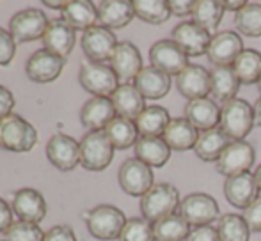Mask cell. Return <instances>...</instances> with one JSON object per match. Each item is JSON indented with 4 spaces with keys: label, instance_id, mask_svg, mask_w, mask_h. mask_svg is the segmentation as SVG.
I'll list each match as a JSON object with an SVG mask.
<instances>
[{
    "label": "cell",
    "instance_id": "6da1fadb",
    "mask_svg": "<svg viewBox=\"0 0 261 241\" xmlns=\"http://www.w3.org/2000/svg\"><path fill=\"white\" fill-rule=\"evenodd\" d=\"M254 108L242 98H233L220 107L219 128L231 140H245L254 128Z\"/></svg>",
    "mask_w": 261,
    "mask_h": 241
},
{
    "label": "cell",
    "instance_id": "7a4b0ae2",
    "mask_svg": "<svg viewBox=\"0 0 261 241\" xmlns=\"http://www.w3.org/2000/svg\"><path fill=\"white\" fill-rule=\"evenodd\" d=\"M179 192L171 183H156L146 195L141 197L142 218L155 224L165 217H171L179 207Z\"/></svg>",
    "mask_w": 261,
    "mask_h": 241
},
{
    "label": "cell",
    "instance_id": "3957f363",
    "mask_svg": "<svg viewBox=\"0 0 261 241\" xmlns=\"http://www.w3.org/2000/svg\"><path fill=\"white\" fill-rule=\"evenodd\" d=\"M82 217L91 236L101 241L119 239L121 231L126 224V217L123 211L110 204H100L93 209L84 211Z\"/></svg>",
    "mask_w": 261,
    "mask_h": 241
},
{
    "label": "cell",
    "instance_id": "277c9868",
    "mask_svg": "<svg viewBox=\"0 0 261 241\" xmlns=\"http://www.w3.org/2000/svg\"><path fill=\"white\" fill-rule=\"evenodd\" d=\"M38 142V131L21 115L11 114L0 123V145L13 153H27Z\"/></svg>",
    "mask_w": 261,
    "mask_h": 241
},
{
    "label": "cell",
    "instance_id": "5b68a950",
    "mask_svg": "<svg viewBox=\"0 0 261 241\" xmlns=\"http://www.w3.org/2000/svg\"><path fill=\"white\" fill-rule=\"evenodd\" d=\"M114 158V145L105 131H89L80 142V163L86 170L101 172Z\"/></svg>",
    "mask_w": 261,
    "mask_h": 241
},
{
    "label": "cell",
    "instance_id": "8992f818",
    "mask_svg": "<svg viewBox=\"0 0 261 241\" xmlns=\"http://www.w3.org/2000/svg\"><path fill=\"white\" fill-rule=\"evenodd\" d=\"M178 215L189 222L190 227H204L220 218L219 202L212 195L203 192H194L183 197L178 207Z\"/></svg>",
    "mask_w": 261,
    "mask_h": 241
},
{
    "label": "cell",
    "instance_id": "52a82bcc",
    "mask_svg": "<svg viewBox=\"0 0 261 241\" xmlns=\"http://www.w3.org/2000/svg\"><path fill=\"white\" fill-rule=\"evenodd\" d=\"M254 162L256 151L247 140H231L220 158L215 162V169L227 179V177L249 172Z\"/></svg>",
    "mask_w": 261,
    "mask_h": 241
},
{
    "label": "cell",
    "instance_id": "ba28073f",
    "mask_svg": "<svg viewBox=\"0 0 261 241\" xmlns=\"http://www.w3.org/2000/svg\"><path fill=\"white\" fill-rule=\"evenodd\" d=\"M117 181L124 193L132 197H142L155 185V176H153L151 167L142 163L141 160L128 158L121 163Z\"/></svg>",
    "mask_w": 261,
    "mask_h": 241
},
{
    "label": "cell",
    "instance_id": "9c48e42d",
    "mask_svg": "<svg viewBox=\"0 0 261 241\" xmlns=\"http://www.w3.org/2000/svg\"><path fill=\"white\" fill-rule=\"evenodd\" d=\"M79 82L84 89L93 96L110 98L114 91L119 87L116 73L110 66L96 64V62H86L79 71Z\"/></svg>",
    "mask_w": 261,
    "mask_h": 241
},
{
    "label": "cell",
    "instance_id": "30bf717a",
    "mask_svg": "<svg viewBox=\"0 0 261 241\" xmlns=\"http://www.w3.org/2000/svg\"><path fill=\"white\" fill-rule=\"evenodd\" d=\"M48 18L41 9L29 7V9L18 11L9 20V32L16 43H29L45 36L48 27Z\"/></svg>",
    "mask_w": 261,
    "mask_h": 241
},
{
    "label": "cell",
    "instance_id": "8fae6325",
    "mask_svg": "<svg viewBox=\"0 0 261 241\" xmlns=\"http://www.w3.org/2000/svg\"><path fill=\"white\" fill-rule=\"evenodd\" d=\"M149 62L169 76H178L189 66V55L172 39H160L149 48Z\"/></svg>",
    "mask_w": 261,
    "mask_h": 241
},
{
    "label": "cell",
    "instance_id": "7c38bea8",
    "mask_svg": "<svg viewBox=\"0 0 261 241\" xmlns=\"http://www.w3.org/2000/svg\"><path fill=\"white\" fill-rule=\"evenodd\" d=\"M80 45H82L84 55L91 62L105 64L107 61L112 59L114 50L117 46V39L112 31L101 27V25H94L82 34Z\"/></svg>",
    "mask_w": 261,
    "mask_h": 241
},
{
    "label": "cell",
    "instance_id": "4fadbf2b",
    "mask_svg": "<svg viewBox=\"0 0 261 241\" xmlns=\"http://www.w3.org/2000/svg\"><path fill=\"white\" fill-rule=\"evenodd\" d=\"M171 36H172V41L189 57L206 55L210 41H212V34L192 20L178 23L172 28Z\"/></svg>",
    "mask_w": 261,
    "mask_h": 241
},
{
    "label": "cell",
    "instance_id": "5bb4252c",
    "mask_svg": "<svg viewBox=\"0 0 261 241\" xmlns=\"http://www.w3.org/2000/svg\"><path fill=\"white\" fill-rule=\"evenodd\" d=\"M244 50V39L238 32L220 31L212 36L206 57L213 66H233Z\"/></svg>",
    "mask_w": 261,
    "mask_h": 241
},
{
    "label": "cell",
    "instance_id": "9a60e30c",
    "mask_svg": "<svg viewBox=\"0 0 261 241\" xmlns=\"http://www.w3.org/2000/svg\"><path fill=\"white\" fill-rule=\"evenodd\" d=\"M46 158L55 169L68 172L80 163V142L64 133H55L46 144Z\"/></svg>",
    "mask_w": 261,
    "mask_h": 241
},
{
    "label": "cell",
    "instance_id": "2e32d148",
    "mask_svg": "<svg viewBox=\"0 0 261 241\" xmlns=\"http://www.w3.org/2000/svg\"><path fill=\"white\" fill-rule=\"evenodd\" d=\"M176 89L187 100H199V98H208L212 93V80H210V71L203 66L189 64L178 76H176Z\"/></svg>",
    "mask_w": 261,
    "mask_h": 241
},
{
    "label": "cell",
    "instance_id": "e0dca14e",
    "mask_svg": "<svg viewBox=\"0 0 261 241\" xmlns=\"http://www.w3.org/2000/svg\"><path fill=\"white\" fill-rule=\"evenodd\" d=\"M109 62L110 68L116 73L117 80H123V83L135 80L139 73L142 71V55L137 46L130 41L117 43L112 59Z\"/></svg>",
    "mask_w": 261,
    "mask_h": 241
},
{
    "label": "cell",
    "instance_id": "ac0fdd59",
    "mask_svg": "<svg viewBox=\"0 0 261 241\" xmlns=\"http://www.w3.org/2000/svg\"><path fill=\"white\" fill-rule=\"evenodd\" d=\"M62 66H64V59L57 57L48 50L41 48L29 57L27 64H25V73H27L29 80H32V82L50 83L54 80H57V76L61 75Z\"/></svg>",
    "mask_w": 261,
    "mask_h": 241
},
{
    "label": "cell",
    "instance_id": "d6986e66",
    "mask_svg": "<svg viewBox=\"0 0 261 241\" xmlns=\"http://www.w3.org/2000/svg\"><path fill=\"white\" fill-rule=\"evenodd\" d=\"M13 213L21 222L38 224L46 217V202L45 197L34 188H21L13 197Z\"/></svg>",
    "mask_w": 261,
    "mask_h": 241
},
{
    "label": "cell",
    "instance_id": "ffe728a7",
    "mask_svg": "<svg viewBox=\"0 0 261 241\" xmlns=\"http://www.w3.org/2000/svg\"><path fill=\"white\" fill-rule=\"evenodd\" d=\"M116 115V108L110 98L93 96L80 108V123L89 131H103Z\"/></svg>",
    "mask_w": 261,
    "mask_h": 241
},
{
    "label": "cell",
    "instance_id": "44dd1931",
    "mask_svg": "<svg viewBox=\"0 0 261 241\" xmlns=\"http://www.w3.org/2000/svg\"><path fill=\"white\" fill-rule=\"evenodd\" d=\"M41 41L43 48L66 61L75 46V28H71L61 18H55L48 23Z\"/></svg>",
    "mask_w": 261,
    "mask_h": 241
},
{
    "label": "cell",
    "instance_id": "7402d4cb",
    "mask_svg": "<svg viewBox=\"0 0 261 241\" xmlns=\"http://www.w3.org/2000/svg\"><path fill=\"white\" fill-rule=\"evenodd\" d=\"M258 193L259 190L251 172L227 177L224 183V197L231 206L238 207V209H245L249 204L254 202L258 199Z\"/></svg>",
    "mask_w": 261,
    "mask_h": 241
},
{
    "label": "cell",
    "instance_id": "603a6c76",
    "mask_svg": "<svg viewBox=\"0 0 261 241\" xmlns=\"http://www.w3.org/2000/svg\"><path fill=\"white\" fill-rule=\"evenodd\" d=\"M98 21L109 31L123 28L135 18L134 2L130 0H103L96 6Z\"/></svg>",
    "mask_w": 261,
    "mask_h": 241
},
{
    "label": "cell",
    "instance_id": "cb8c5ba5",
    "mask_svg": "<svg viewBox=\"0 0 261 241\" xmlns=\"http://www.w3.org/2000/svg\"><path fill=\"white\" fill-rule=\"evenodd\" d=\"M185 119L192 123L199 131L213 130V128L219 126L220 107L212 98L190 100L185 105Z\"/></svg>",
    "mask_w": 261,
    "mask_h": 241
},
{
    "label": "cell",
    "instance_id": "d4e9b609",
    "mask_svg": "<svg viewBox=\"0 0 261 241\" xmlns=\"http://www.w3.org/2000/svg\"><path fill=\"white\" fill-rule=\"evenodd\" d=\"M114 103V108H116V114L119 117L135 120L139 115L144 112L146 108V100L139 89L134 85V83H121L114 94L110 96Z\"/></svg>",
    "mask_w": 261,
    "mask_h": 241
},
{
    "label": "cell",
    "instance_id": "484cf974",
    "mask_svg": "<svg viewBox=\"0 0 261 241\" xmlns=\"http://www.w3.org/2000/svg\"><path fill=\"white\" fill-rule=\"evenodd\" d=\"M197 137H199V130L192 123H189L185 117L171 119L169 126L165 128L164 135H162V138L169 145V149L178 153L194 149Z\"/></svg>",
    "mask_w": 261,
    "mask_h": 241
},
{
    "label": "cell",
    "instance_id": "4316f807",
    "mask_svg": "<svg viewBox=\"0 0 261 241\" xmlns=\"http://www.w3.org/2000/svg\"><path fill=\"white\" fill-rule=\"evenodd\" d=\"M134 85L144 96V100H162L171 91V76L153 66H146L134 80Z\"/></svg>",
    "mask_w": 261,
    "mask_h": 241
},
{
    "label": "cell",
    "instance_id": "83f0119b",
    "mask_svg": "<svg viewBox=\"0 0 261 241\" xmlns=\"http://www.w3.org/2000/svg\"><path fill=\"white\" fill-rule=\"evenodd\" d=\"M210 80H212V96L215 101H226L237 98L242 82L238 80L233 66H213L210 69Z\"/></svg>",
    "mask_w": 261,
    "mask_h": 241
},
{
    "label": "cell",
    "instance_id": "f1b7e54d",
    "mask_svg": "<svg viewBox=\"0 0 261 241\" xmlns=\"http://www.w3.org/2000/svg\"><path fill=\"white\" fill-rule=\"evenodd\" d=\"M61 20H64L75 31H84L94 27L98 21V11L89 0H69L61 11Z\"/></svg>",
    "mask_w": 261,
    "mask_h": 241
},
{
    "label": "cell",
    "instance_id": "f546056e",
    "mask_svg": "<svg viewBox=\"0 0 261 241\" xmlns=\"http://www.w3.org/2000/svg\"><path fill=\"white\" fill-rule=\"evenodd\" d=\"M135 158L148 167H164L171 158V149L162 137H139L134 145Z\"/></svg>",
    "mask_w": 261,
    "mask_h": 241
},
{
    "label": "cell",
    "instance_id": "4dcf8cb0",
    "mask_svg": "<svg viewBox=\"0 0 261 241\" xmlns=\"http://www.w3.org/2000/svg\"><path fill=\"white\" fill-rule=\"evenodd\" d=\"M229 142L231 138L219 126L213 128V130L199 131V137H197V142L194 145V153L203 162H217Z\"/></svg>",
    "mask_w": 261,
    "mask_h": 241
},
{
    "label": "cell",
    "instance_id": "1f68e13d",
    "mask_svg": "<svg viewBox=\"0 0 261 241\" xmlns=\"http://www.w3.org/2000/svg\"><path fill=\"white\" fill-rule=\"evenodd\" d=\"M169 123H171V115L167 108L158 107V105L146 107L144 112L135 119L139 137H162Z\"/></svg>",
    "mask_w": 261,
    "mask_h": 241
},
{
    "label": "cell",
    "instance_id": "d6a6232c",
    "mask_svg": "<svg viewBox=\"0 0 261 241\" xmlns=\"http://www.w3.org/2000/svg\"><path fill=\"white\" fill-rule=\"evenodd\" d=\"M224 7L220 0H194L192 13H190V20L196 21L197 25L208 31L210 34H217L220 21L224 16Z\"/></svg>",
    "mask_w": 261,
    "mask_h": 241
},
{
    "label": "cell",
    "instance_id": "836d02e7",
    "mask_svg": "<svg viewBox=\"0 0 261 241\" xmlns=\"http://www.w3.org/2000/svg\"><path fill=\"white\" fill-rule=\"evenodd\" d=\"M103 131L109 137V140L112 142L114 149H121V151L135 145L139 140V131L137 126H135V120L119 117V115H116L110 120L109 126Z\"/></svg>",
    "mask_w": 261,
    "mask_h": 241
},
{
    "label": "cell",
    "instance_id": "e575fe53",
    "mask_svg": "<svg viewBox=\"0 0 261 241\" xmlns=\"http://www.w3.org/2000/svg\"><path fill=\"white\" fill-rule=\"evenodd\" d=\"M190 225L185 222V218L179 217L178 213L165 217L153 224V232H155L156 241H185L190 234Z\"/></svg>",
    "mask_w": 261,
    "mask_h": 241
},
{
    "label": "cell",
    "instance_id": "d590c367",
    "mask_svg": "<svg viewBox=\"0 0 261 241\" xmlns=\"http://www.w3.org/2000/svg\"><path fill=\"white\" fill-rule=\"evenodd\" d=\"M217 232L220 241H249L251 229L242 215L226 213L217 220Z\"/></svg>",
    "mask_w": 261,
    "mask_h": 241
},
{
    "label": "cell",
    "instance_id": "8d00e7d4",
    "mask_svg": "<svg viewBox=\"0 0 261 241\" xmlns=\"http://www.w3.org/2000/svg\"><path fill=\"white\" fill-rule=\"evenodd\" d=\"M233 69L242 83H258L261 78V53L254 48H245L234 61Z\"/></svg>",
    "mask_w": 261,
    "mask_h": 241
},
{
    "label": "cell",
    "instance_id": "74e56055",
    "mask_svg": "<svg viewBox=\"0 0 261 241\" xmlns=\"http://www.w3.org/2000/svg\"><path fill=\"white\" fill-rule=\"evenodd\" d=\"M134 11L139 20L151 25H162L172 16L167 0H134Z\"/></svg>",
    "mask_w": 261,
    "mask_h": 241
},
{
    "label": "cell",
    "instance_id": "f35d334b",
    "mask_svg": "<svg viewBox=\"0 0 261 241\" xmlns=\"http://www.w3.org/2000/svg\"><path fill=\"white\" fill-rule=\"evenodd\" d=\"M234 25L240 36L259 38L261 36V4L247 2L244 9L234 14Z\"/></svg>",
    "mask_w": 261,
    "mask_h": 241
},
{
    "label": "cell",
    "instance_id": "ab89813d",
    "mask_svg": "<svg viewBox=\"0 0 261 241\" xmlns=\"http://www.w3.org/2000/svg\"><path fill=\"white\" fill-rule=\"evenodd\" d=\"M117 241H156L155 232H153V224L142 217L130 218L124 224Z\"/></svg>",
    "mask_w": 261,
    "mask_h": 241
},
{
    "label": "cell",
    "instance_id": "60d3db41",
    "mask_svg": "<svg viewBox=\"0 0 261 241\" xmlns=\"http://www.w3.org/2000/svg\"><path fill=\"white\" fill-rule=\"evenodd\" d=\"M7 241H43L45 232L41 231L38 224H29V222H14L6 232Z\"/></svg>",
    "mask_w": 261,
    "mask_h": 241
},
{
    "label": "cell",
    "instance_id": "b9f144b4",
    "mask_svg": "<svg viewBox=\"0 0 261 241\" xmlns=\"http://www.w3.org/2000/svg\"><path fill=\"white\" fill-rule=\"evenodd\" d=\"M16 53V41L9 31L0 28V66H7L14 59Z\"/></svg>",
    "mask_w": 261,
    "mask_h": 241
},
{
    "label": "cell",
    "instance_id": "7bdbcfd3",
    "mask_svg": "<svg viewBox=\"0 0 261 241\" xmlns=\"http://www.w3.org/2000/svg\"><path fill=\"white\" fill-rule=\"evenodd\" d=\"M242 217L245 218L251 232H261V195L245 207Z\"/></svg>",
    "mask_w": 261,
    "mask_h": 241
},
{
    "label": "cell",
    "instance_id": "ee69618b",
    "mask_svg": "<svg viewBox=\"0 0 261 241\" xmlns=\"http://www.w3.org/2000/svg\"><path fill=\"white\" fill-rule=\"evenodd\" d=\"M43 241H76V236L69 225H54L50 231L45 232Z\"/></svg>",
    "mask_w": 261,
    "mask_h": 241
},
{
    "label": "cell",
    "instance_id": "f6af8a7d",
    "mask_svg": "<svg viewBox=\"0 0 261 241\" xmlns=\"http://www.w3.org/2000/svg\"><path fill=\"white\" fill-rule=\"evenodd\" d=\"M185 241H220V238L217 227L204 225V227H194Z\"/></svg>",
    "mask_w": 261,
    "mask_h": 241
},
{
    "label": "cell",
    "instance_id": "bcb514c9",
    "mask_svg": "<svg viewBox=\"0 0 261 241\" xmlns=\"http://www.w3.org/2000/svg\"><path fill=\"white\" fill-rule=\"evenodd\" d=\"M14 108V96L7 87L0 85V123L13 114Z\"/></svg>",
    "mask_w": 261,
    "mask_h": 241
},
{
    "label": "cell",
    "instance_id": "7dc6e473",
    "mask_svg": "<svg viewBox=\"0 0 261 241\" xmlns=\"http://www.w3.org/2000/svg\"><path fill=\"white\" fill-rule=\"evenodd\" d=\"M169 2V9H171V14L179 18L190 16L194 7V0H167Z\"/></svg>",
    "mask_w": 261,
    "mask_h": 241
},
{
    "label": "cell",
    "instance_id": "c3c4849f",
    "mask_svg": "<svg viewBox=\"0 0 261 241\" xmlns=\"http://www.w3.org/2000/svg\"><path fill=\"white\" fill-rule=\"evenodd\" d=\"M13 224V207L4 199H0V232H6Z\"/></svg>",
    "mask_w": 261,
    "mask_h": 241
},
{
    "label": "cell",
    "instance_id": "681fc988",
    "mask_svg": "<svg viewBox=\"0 0 261 241\" xmlns=\"http://www.w3.org/2000/svg\"><path fill=\"white\" fill-rule=\"evenodd\" d=\"M220 2H222L224 11H233L234 14L247 6V2H245V0H220Z\"/></svg>",
    "mask_w": 261,
    "mask_h": 241
},
{
    "label": "cell",
    "instance_id": "f907efd6",
    "mask_svg": "<svg viewBox=\"0 0 261 241\" xmlns=\"http://www.w3.org/2000/svg\"><path fill=\"white\" fill-rule=\"evenodd\" d=\"M252 108H254V123L258 124V126H261V98L252 105Z\"/></svg>",
    "mask_w": 261,
    "mask_h": 241
},
{
    "label": "cell",
    "instance_id": "816d5d0a",
    "mask_svg": "<svg viewBox=\"0 0 261 241\" xmlns=\"http://www.w3.org/2000/svg\"><path fill=\"white\" fill-rule=\"evenodd\" d=\"M43 4H45L46 7H54V9L62 11V9H64V7H66V4H68V2H50V0H45V2H43Z\"/></svg>",
    "mask_w": 261,
    "mask_h": 241
},
{
    "label": "cell",
    "instance_id": "f5cc1de1",
    "mask_svg": "<svg viewBox=\"0 0 261 241\" xmlns=\"http://www.w3.org/2000/svg\"><path fill=\"white\" fill-rule=\"evenodd\" d=\"M252 176H254V181H256V186H258V190L261 192V163L254 169V172H252Z\"/></svg>",
    "mask_w": 261,
    "mask_h": 241
},
{
    "label": "cell",
    "instance_id": "db71d44e",
    "mask_svg": "<svg viewBox=\"0 0 261 241\" xmlns=\"http://www.w3.org/2000/svg\"><path fill=\"white\" fill-rule=\"evenodd\" d=\"M258 89H259V94H261V78H259V82H258Z\"/></svg>",
    "mask_w": 261,
    "mask_h": 241
},
{
    "label": "cell",
    "instance_id": "11a10c76",
    "mask_svg": "<svg viewBox=\"0 0 261 241\" xmlns=\"http://www.w3.org/2000/svg\"><path fill=\"white\" fill-rule=\"evenodd\" d=\"M0 241H7V239H0Z\"/></svg>",
    "mask_w": 261,
    "mask_h": 241
}]
</instances>
